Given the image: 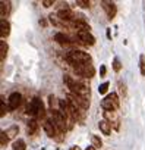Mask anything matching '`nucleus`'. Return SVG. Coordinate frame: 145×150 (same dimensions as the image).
<instances>
[{
	"label": "nucleus",
	"instance_id": "obj_13",
	"mask_svg": "<svg viewBox=\"0 0 145 150\" xmlns=\"http://www.w3.org/2000/svg\"><path fill=\"white\" fill-rule=\"evenodd\" d=\"M70 25L76 30V33H81V31H90V25L87 24L85 19H75L74 22H70Z\"/></svg>",
	"mask_w": 145,
	"mask_h": 150
},
{
	"label": "nucleus",
	"instance_id": "obj_14",
	"mask_svg": "<svg viewBox=\"0 0 145 150\" xmlns=\"http://www.w3.org/2000/svg\"><path fill=\"white\" fill-rule=\"evenodd\" d=\"M11 34V22L8 19H0V35L5 40Z\"/></svg>",
	"mask_w": 145,
	"mask_h": 150
},
{
	"label": "nucleus",
	"instance_id": "obj_26",
	"mask_svg": "<svg viewBox=\"0 0 145 150\" xmlns=\"http://www.w3.org/2000/svg\"><path fill=\"white\" fill-rule=\"evenodd\" d=\"M113 69H114V72H120V69H122V63L117 57L113 59Z\"/></svg>",
	"mask_w": 145,
	"mask_h": 150
},
{
	"label": "nucleus",
	"instance_id": "obj_2",
	"mask_svg": "<svg viewBox=\"0 0 145 150\" xmlns=\"http://www.w3.org/2000/svg\"><path fill=\"white\" fill-rule=\"evenodd\" d=\"M66 60L72 65V68H75L78 65H85V63H91V56L84 52V50H72L66 54Z\"/></svg>",
	"mask_w": 145,
	"mask_h": 150
},
{
	"label": "nucleus",
	"instance_id": "obj_30",
	"mask_svg": "<svg viewBox=\"0 0 145 150\" xmlns=\"http://www.w3.org/2000/svg\"><path fill=\"white\" fill-rule=\"evenodd\" d=\"M119 88H120V91L123 93V96H126V86L122 84V83H119Z\"/></svg>",
	"mask_w": 145,
	"mask_h": 150
},
{
	"label": "nucleus",
	"instance_id": "obj_16",
	"mask_svg": "<svg viewBox=\"0 0 145 150\" xmlns=\"http://www.w3.org/2000/svg\"><path fill=\"white\" fill-rule=\"evenodd\" d=\"M37 131H38V122H37V119L28 121V124H27V132H28V135H34Z\"/></svg>",
	"mask_w": 145,
	"mask_h": 150
},
{
	"label": "nucleus",
	"instance_id": "obj_10",
	"mask_svg": "<svg viewBox=\"0 0 145 150\" xmlns=\"http://www.w3.org/2000/svg\"><path fill=\"white\" fill-rule=\"evenodd\" d=\"M21 103H22V96H21V93H18V91L12 93V94L9 96V99H8V108H9V110L18 109V108L21 106Z\"/></svg>",
	"mask_w": 145,
	"mask_h": 150
},
{
	"label": "nucleus",
	"instance_id": "obj_1",
	"mask_svg": "<svg viewBox=\"0 0 145 150\" xmlns=\"http://www.w3.org/2000/svg\"><path fill=\"white\" fill-rule=\"evenodd\" d=\"M63 83H64V86L69 88L70 94H75V96H79V97H82V99H85V100H90V97H91V90H90L85 84L76 81L75 78L69 77V75H64V77H63Z\"/></svg>",
	"mask_w": 145,
	"mask_h": 150
},
{
	"label": "nucleus",
	"instance_id": "obj_3",
	"mask_svg": "<svg viewBox=\"0 0 145 150\" xmlns=\"http://www.w3.org/2000/svg\"><path fill=\"white\" fill-rule=\"evenodd\" d=\"M27 113L31 115L34 119H44V118H46V108H44L43 100L38 99V97H34V99L28 103Z\"/></svg>",
	"mask_w": 145,
	"mask_h": 150
},
{
	"label": "nucleus",
	"instance_id": "obj_17",
	"mask_svg": "<svg viewBox=\"0 0 145 150\" xmlns=\"http://www.w3.org/2000/svg\"><path fill=\"white\" fill-rule=\"evenodd\" d=\"M0 11H2V19H6V16L11 12V2H3L0 3Z\"/></svg>",
	"mask_w": 145,
	"mask_h": 150
},
{
	"label": "nucleus",
	"instance_id": "obj_20",
	"mask_svg": "<svg viewBox=\"0 0 145 150\" xmlns=\"http://www.w3.org/2000/svg\"><path fill=\"white\" fill-rule=\"evenodd\" d=\"M6 54H8V43L5 40H2V41H0V59L5 60Z\"/></svg>",
	"mask_w": 145,
	"mask_h": 150
},
{
	"label": "nucleus",
	"instance_id": "obj_31",
	"mask_svg": "<svg viewBox=\"0 0 145 150\" xmlns=\"http://www.w3.org/2000/svg\"><path fill=\"white\" fill-rule=\"evenodd\" d=\"M69 150H81V147L79 146H72V147H69Z\"/></svg>",
	"mask_w": 145,
	"mask_h": 150
},
{
	"label": "nucleus",
	"instance_id": "obj_21",
	"mask_svg": "<svg viewBox=\"0 0 145 150\" xmlns=\"http://www.w3.org/2000/svg\"><path fill=\"white\" fill-rule=\"evenodd\" d=\"M48 105H50V109L51 110H57L56 106H59V100L54 96H48Z\"/></svg>",
	"mask_w": 145,
	"mask_h": 150
},
{
	"label": "nucleus",
	"instance_id": "obj_6",
	"mask_svg": "<svg viewBox=\"0 0 145 150\" xmlns=\"http://www.w3.org/2000/svg\"><path fill=\"white\" fill-rule=\"evenodd\" d=\"M76 38L81 44L84 46H94L95 44V37L90 33V31H81V33H76Z\"/></svg>",
	"mask_w": 145,
	"mask_h": 150
},
{
	"label": "nucleus",
	"instance_id": "obj_4",
	"mask_svg": "<svg viewBox=\"0 0 145 150\" xmlns=\"http://www.w3.org/2000/svg\"><path fill=\"white\" fill-rule=\"evenodd\" d=\"M101 108L104 112H116L120 108V99L116 93H110L107 94L103 100H101Z\"/></svg>",
	"mask_w": 145,
	"mask_h": 150
},
{
	"label": "nucleus",
	"instance_id": "obj_27",
	"mask_svg": "<svg viewBox=\"0 0 145 150\" xmlns=\"http://www.w3.org/2000/svg\"><path fill=\"white\" fill-rule=\"evenodd\" d=\"M8 110H9V108H6V105H5V100H2V103H0V116H5L6 113H8Z\"/></svg>",
	"mask_w": 145,
	"mask_h": 150
},
{
	"label": "nucleus",
	"instance_id": "obj_33",
	"mask_svg": "<svg viewBox=\"0 0 145 150\" xmlns=\"http://www.w3.org/2000/svg\"><path fill=\"white\" fill-rule=\"evenodd\" d=\"M85 150H95V147H94V146H90V147H87Z\"/></svg>",
	"mask_w": 145,
	"mask_h": 150
},
{
	"label": "nucleus",
	"instance_id": "obj_15",
	"mask_svg": "<svg viewBox=\"0 0 145 150\" xmlns=\"http://www.w3.org/2000/svg\"><path fill=\"white\" fill-rule=\"evenodd\" d=\"M98 128H100V131H101L104 135H110V134H111V125H110V122H107L106 119H101V121L98 122Z\"/></svg>",
	"mask_w": 145,
	"mask_h": 150
},
{
	"label": "nucleus",
	"instance_id": "obj_23",
	"mask_svg": "<svg viewBox=\"0 0 145 150\" xmlns=\"http://www.w3.org/2000/svg\"><path fill=\"white\" fill-rule=\"evenodd\" d=\"M139 71L142 77H145V56L144 54L139 56Z\"/></svg>",
	"mask_w": 145,
	"mask_h": 150
},
{
	"label": "nucleus",
	"instance_id": "obj_28",
	"mask_svg": "<svg viewBox=\"0 0 145 150\" xmlns=\"http://www.w3.org/2000/svg\"><path fill=\"white\" fill-rule=\"evenodd\" d=\"M107 90H109V83H103V84L100 86V88H98L100 94H106V93H107Z\"/></svg>",
	"mask_w": 145,
	"mask_h": 150
},
{
	"label": "nucleus",
	"instance_id": "obj_29",
	"mask_svg": "<svg viewBox=\"0 0 145 150\" xmlns=\"http://www.w3.org/2000/svg\"><path fill=\"white\" fill-rule=\"evenodd\" d=\"M41 5H43L44 8H50V6H53V5H54V0H43Z\"/></svg>",
	"mask_w": 145,
	"mask_h": 150
},
{
	"label": "nucleus",
	"instance_id": "obj_19",
	"mask_svg": "<svg viewBox=\"0 0 145 150\" xmlns=\"http://www.w3.org/2000/svg\"><path fill=\"white\" fill-rule=\"evenodd\" d=\"M12 149H13V150H27V143H25V140H22V138L15 140L13 144H12Z\"/></svg>",
	"mask_w": 145,
	"mask_h": 150
},
{
	"label": "nucleus",
	"instance_id": "obj_5",
	"mask_svg": "<svg viewBox=\"0 0 145 150\" xmlns=\"http://www.w3.org/2000/svg\"><path fill=\"white\" fill-rule=\"evenodd\" d=\"M75 72L79 75V77H85V78H92L95 75V68L91 63H85V65H78L74 68Z\"/></svg>",
	"mask_w": 145,
	"mask_h": 150
},
{
	"label": "nucleus",
	"instance_id": "obj_8",
	"mask_svg": "<svg viewBox=\"0 0 145 150\" xmlns=\"http://www.w3.org/2000/svg\"><path fill=\"white\" fill-rule=\"evenodd\" d=\"M57 18L60 19V21H64V22H74L75 19H76V15H75V12L72 11V9H69V8H63V9H60L59 12H57Z\"/></svg>",
	"mask_w": 145,
	"mask_h": 150
},
{
	"label": "nucleus",
	"instance_id": "obj_24",
	"mask_svg": "<svg viewBox=\"0 0 145 150\" xmlns=\"http://www.w3.org/2000/svg\"><path fill=\"white\" fill-rule=\"evenodd\" d=\"M8 141H9V138H8L6 132H5V131H2V132H0V146H2V147H6Z\"/></svg>",
	"mask_w": 145,
	"mask_h": 150
},
{
	"label": "nucleus",
	"instance_id": "obj_11",
	"mask_svg": "<svg viewBox=\"0 0 145 150\" xmlns=\"http://www.w3.org/2000/svg\"><path fill=\"white\" fill-rule=\"evenodd\" d=\"M104 119H106L107 122H110L111 127H114L116 129H119V124H120V121H119V115H117V112H104Z\"/></svg>",
	"mask_w": 145,
	"mask_h": 150
},
{
	"label": "nucleus",
	"instance_id": "obj_9",
	"mask_svg": "<svg viewBox=\"0 0 145 150\" xmlns=\"http://www.w3.org/2000/svg\"><path fill=\"white\" fill-rule=\"evenodd\" d=\"M101 6H103V11L106 12V15H107L109 19H113V18L116 16V13H117V6H116V3L109 2V0H104V2H101Z\"/></svg>",
	"mask_w": 145,
	"mask_h": 150
},
{
	"label": "nucleus",
	"instance_id": "obj_18",
	"mask_svg": "<svg viewBox=\"0 0 145 150\" xmlns=\"http://www.w3.org/2000/svg\"><path fill=\"white\" fill-rule=\"evenodd\" d=\"M5 132H6L8 138L12 140V138H15V137L18 135V132H19V127H18V125H12V127H9Z\"/></svg>",
	"mask_w": 145,
	"mask_h": 150
},
{
	"label": "nucleus",
	"instance_id": "obj_32",
	"mask_svg": "<svg viewBox=\"0 0 145 150\" xmlns=\"http://www.w3.org/2000/svg\"><path fill=\"white\" fill-rule=\"evenodd\" d=\"M101 75H103V77L106 75V66H101Z\"/></svg>",
	"mask_w": 145,
	"mask_h": 150
},
{
	"label": "nucleus",
	"instance_id": "obj_25",
	"mask_svg": "<svg viewBox=\"0 0 145 150\" xmlns=\"http://www.w3.org/2000/svg\"><path fill=\"white\" fill-rule=\"evenodd\" d=\"M76 5L84 8V9H88L91 6V2H90V0H76Z\"/></svg>",
	"mask_w": 145,
	"mask_h": 150
},
{
	"label": "nucleus",
	"instance_id": "obj_12",
	"mask_svg": "<svg viewBox=\"0 0 145 150\" xmlns=\"http://www.w3.org/2000/svg\"><path fill=\"white\" fill-rule=\"evenodd\" d=\"M54 41H56L57 44H60L62 47H67V46L72 44L70 38H69L66 34H63V33H56V34H54Z\"/></svg>",
	"mask_w": 145,
	"mask_h": 150
},
{
	"label": "nucleus",
	"instance_id": "obj_7",
	"mask_svg": "<svg viewBox=\"0 0 145 150\" xmlns=\"http://www.w3.org/2000/svg\"><path fill=\"white\" fill-rule=\"evenodd\" d=\"M43 128H44L46 134H47L50 138H56V140H57V135H62V132L57 131V128H56V125L53 124L51 119H44V122H43Z\"/></svg>",
	"mask_w": 145,
	"mask_h": 150
},
{
	"label": "nucleus",
	"instance_id": "obj_22",
	"mask_svg": "<svg viewBox=\"0 0 145 150\" xmlns=\"http://www.w3.org/2000/svg\"><path fill=\"white\" fill-rule=\"evenodd\" d=\"M91 141H92V146H94V147H101V146H103L101 138H100L98 135H95V134H91Z\"/></svg>",
	"mask_w": 145,
	"mask_h": 150
}]
</instances>
